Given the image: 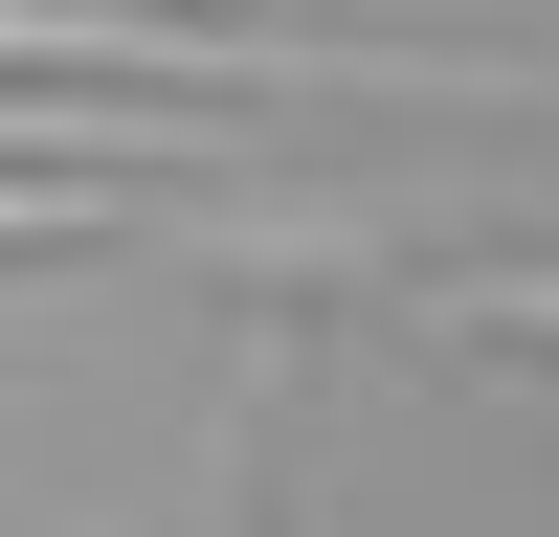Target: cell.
<instances>
[{
    "label": "cell",
    "mask_w": 559,
    "mask_h": 537,
    "mask_svg": "<svg viewBox=\"0 0 559 537\" xmlns=\"http://www.w3.org/2000/svg\"><path fill=\"white\" fill-rule=\"evenodd\" d=\"M202 537H292V336L247 358V403H224V515Z\"/></svg>",
    "instance_id": "2"
},
{
    "label": "cell",
    "mask_w": 559,
    "mask_h": 537,
    "mask_svg": "<svg viewBox=\"0 0 559 537\" xmlns=\"http://www.w3.org/2000/svg\"><path fill=\"white\" fill-rule=\"evenodd\" d=\"M381 313L403 358H559V247H426Z\"/></svg>",
    "instance_id": "1"
}]
</instances>
